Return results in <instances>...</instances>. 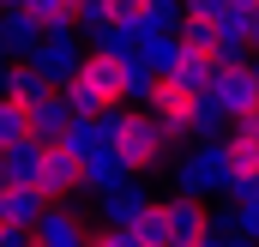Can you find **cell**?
<instances>
[{"mask_svg":"<svg viewBox=\"0 0 259 247\" xmlns=\"http://www.w3.org/2000/svg\"><path fill=\"white\" fill-rule=\"evenodd\" d=\"M115 151L133 163V175H151L163 157H169V127L157 121L151 109H121V133H115Z\"/></svg>","mask_w":259,"mask_h":247,"instance_id":"6da1fadb","label":"cell"},{"mask_svg":"<svg viewBox=\"0 0 259 247\" xmlns=\"http://www.w3.org/2000/svg\"><path fill=\"white\" fill-rule=\"evenodd\" d=\"M175 187L199 193V199L229 193V145L223 139H193V151H181V163H175Z\"/></svg>","mask_w":259,"mask_h":247,"instance_id":"7a4b0ae2","label":"cell"},{"mask_svg":"<svg viewBox=\"0 0 259 247\" xmlns=\"http://www.w3.org/2000/svg\"><path fill=\"white\" fill-rule=\"evenodd\" d=\"M24 61L36 66L42 85H66V78L78 72V61H84V43H78V30H42Z\"/></svg>","mask_w":259,"mask_h":247,"instance_id":"3957f363","label":"cell"},{"mask_svg":"<svg viewBox=\"0 0 259 247\" xmlns=\"http://www.w3.org/2000/svg\"><path fill=\"white\" fill-rule=\"evenodd\" d=\"M163 217H169V247H211V211L199 193H181L163 199Z\"/></svg>","mask_w":259,"mask_h":247,"instance_id":"277c9868","label":"cell"},{"mask_svg":"<svg viewBox=\"0 0 259 247\" xmlns=\"http://www.w3.org/2000/svg\"><path fill=\"white\" fill-rule=\"evenodd\" d=\"M36 187H42L49 199L78 193V187H84V157H78L66 139H49V145H42V181H36Z\"/></svg>","mask_w":259,"mask_h":247,"instance_id":"5b68a950","label":"cell"},{"mask_svg":"<svg viewBox=\"0 0 259 247\" xmlns=\"http://www.w3.org/2000/svg\"><path fill=\"white\" fill-rule=\"evenodd\" d=\"M97 247H169V217H163V199H151L133 223H121V229H103L97 235Z\"/></svg>","mask_w":259,"mask_h":247,"instance_id":"8992f818","label":"cell"},{"mask_svg":"<svg viewBox=\"0 0 259 247\" xmlns=\"http://www.w3.org/2000/svg\"><path fill=\"white\" fill-rule=\"evenodd\" d=\"M30 241L36 247H84V217H78L66 199H49L42 217L30 223Z\"/></svg>","mask_w":259,"mask_h":247,"instance_id":"52a82bcc","label":"cell"},{"mask_svg":"<svg viewBox=\"0 0 259 247\" xmlns=\"http://www.w3.org/2000/svg\"><path fill=\"white\" fill-rule=\"evenodd\" d=\"M193 97H199V91H187V85H181V78H169V72H163V78H157V91H151V103H145V109H151V115H157V121L169 127V139H187V121H193Z\"/></svg>","mask_w":259,"mask_h":247,"instance_id":"ba28073f","label":"cell"},{"mask_svg":"<svg viewBox=\"0 0 259 247\" xmlns=\"http://www.w3.org/2000/svg\"><path fill=\"white\" fill-rule=\"evenodd\" d=\"M211 97L229 109V121H235V115H247V109H259L253 61H223V66H217V85H211Z\"/></svg>","mask_w":259,"mask_h":247,"instance_id":"9c48e42d","label":"cell"},{"mask_svg":"<svg viewBox=\"0 0 259 247\" xmlns=\"http://www.w3.org/2000/svg\"><path fill=\"white\" fill-rule=\"evenodd\" d=\"M78 121V109H72V97H66L61 85H49L36 103H30V133L49 145V139H66V127Z\"/></svg>","mask_w":259,"mask_h":247,"instance_id":"30bf717a","label":"cell"},{"mask_svg":"<svg viewBox=\"0 0 259 247\" xmlns=\"http://www.w3.org/2000/svg\"><path fill=\"white\" fill-rule=\"evenodd\" d=\"M42 36V18L24 6V0H6L0 6V55H30Z\"/></svg>","mask_w":259,"mask_h":247,"instance_id":"8fae6325","label":"cell"},{"mask_svg":"<svg viewBox=\"0 0 259 247\" xmlns=\"http://www.w3.org/2000/svg\"><path fill=\"white\" fill-rule=\"evenodd\" d=\"M0 181H12V187H36L42 181V139L36 133L0 145Z\"/></svg>","mask_w":259,"mask_h":247,"instance_id":"7c38bea8","label":"cell"},{"mask_svg":"<svg viewBox=\"0 0 259 247\" xmlns=\"http://www.w3.org/2000/svg\"><path fill=\"white\" fill-rule=\"evenodd\" d=\"M121 181H133V163L115 151V145H103V151H84V193H115Z\"/></svg>","mask_w":259,"mask_h":247,"instance_id":"4fadbf2b","label":"cell"},{"mask_svg":"<svg viewBox=\"0 0 259 247\" xmlns=\"http://www.w3.org/2000/svg\"><path fill=\"white\" fill-rule=\"evenodd\" d=\"M145 205H151V187H145V175H133V181H121L115 193H103V199H97V217H103L109 229H121V223H133Z\"/></svg>","mask_w":259,"mask_h":247,"instance_id":"5bb4252c","label":"cell"},{"mask_svg":"<svg viewBox=\"0 0 259 247\" xmlns=\"http://www.w3.org/2000/svg\"><path fill=\"white\" fill-rule=\"evenodd\" d=\"M42 205H49L42 187H12V181H0V223H6V229H30V223L42 217Z\"/></svg>","mask_w":259,"mask_h":247,"instance_id":"9a60e30c","label":"cell"},{"mask_svg":"<svg viewBox=\"0 0 259 247\" xmlns=\"http://www.w3.org/2000/svg\"><path fill=\"white\" fill-rule=\"evenodd\" d=\"M217 55L211 49H193V43H181V55H175V66H169V78H181L187 91H211L217 85Z\"/></svg>","mask_w":259,"mask_h":247,"instance_id":"2e32d148","label":"cell"},{"mask_svg":"<svg viewBox=\"0 0 259 247\" xmlns=\"http://www.w3.org/2000/svg\"><path fill=\"white\" fill-rule=\"evenodd\" d=\"M139 30H145V18H109V24H97V30H91V49H103V55H121V61H127L133 49H139Z\"/></svg>","mask_w":259,"mask_h":247,"instance_id":"e0dca14e","label":"cell"},{"mask_svg":"<svg viewBox=\"0 0 259 247\" xmlns=\"http://www.w3.org/2000/svg\"><path fill=\"white\" fill-rule=\"evenodd\" d=\"M157 78H163V72H157V66L145 61L139 49H133L127 61H121V85H127V103H133V109H145V103H151V91H157Z\"/></svg>","mask_w":259,"mask_h":247,"instance_id":"ac0fdd59","label":"cell"},{"mask_svg":"<svg viewBox=\"0 0 259 247\" xmlns=\"http://www.w3.org/2000/svg\"><path fill=\"white\" fill-rule=\"evenodd\" d=\"M229 133V109L211 97V91H199L193 97V121H187V139H223Z\"/></svg>","mask_w":259,"mask_h":247,"instance_id":"d6986e66","label":"cell"},{"mask_svg":"<svg viewBox=\"0 0 259 247\" xmlns=\"http://www.w3.org/2000/svg\"><path fill=\"white\" fill-rule=\"evenodd\" d=\"M139 55L157 66V72H169L175 55H181V30H157V24H145V30H139Z\"/></svg>","mask_w":259,"mask_h":247,"instance_id":"ffe728a7","label":"cell"},{"mask_svg":"<svg viewBox=\"0 0 259 247\" xmlns=\"http://www.w3.org/2000/svg\"><path fill=\"white\" fill-rule=\"evenodd\" d=\"M36 18H42V30H78V0H24Z\"/></svg>","mask_w":259,"mask_h":247,"instance_id":"44dd1931","label":"cell"},{"mask_svg":"<svg viewBox=\"0 0 259 247\" xmlns=\"http://www.w3.org/2000/svg\"><path fill=\"white\" fill-rule=\"evenodd\" d=\"M211 55H217V61H247V55H253V36H247V30H235V24H217Z\"/></svg>","mask_w":259,"mask_h":247,"instance_id":"7402d4cb","label":"cell"},{"mask_svg":"<svg viewBox=\"0 0 259 247\" xmlns=\"http://www.w3.org/2000/svg\"><path fill=\"white\" fill-rule=\"evenodd\" d=\"M12 139H30V103L0 97V145H12Z\"/></svg>","mask_w":259,"mask_h":247,"instance_id":"603a6c76","label":"cell"},{"mask_svg":"<svg viewBox=\"0 0 259 247\" xmlns=\"http://www.w3.org/2000/svg\"><path fill=\"white\" fill-rule=\"evenodd\" d=\"M145 24H157V30H181V18H187V0H145V12H139Z\"/></svg>","mask_w":259,"mask_h":247,"instance_id":"cb8c5ba5","label":"cell"},{"mask_svg":"<svg viewBox=\"0 0 259 247\" xmlns=\"http://www.w3.org/2000/svg\"><path fill=\"white\" fill-rule=\"evenodd\" d=\"M115 18V0H78V30H97Z\"/></svg>","mask_w":259,"mask_h":247,"instance_id":"d4e9b609","label":"cell"},{"mask_svg":"<svg viewBox=\"0 0 259 247\" xmlns=\"http://www.w3.org/2000/svg\"><path fill=\"white\" fill-rule=\"evenodd\" d=\"M235 229L247 241H259V199H235Z\"/></svg>","mask_w":259,"mask_h":247,"instance_id":"484cf974","label":"cell"},{"mask_svg":"<svg viewBox=\"0 0 259 247\" xmlns=\"http://www.w3.org/2000/svg\"><path fill=\"white\" fill-rule=\"evenodd\" d=\"M247 36H253V55H259V12H253V24H247Z\"/></svg>","mask_w":259,"mask_h":247,"instance_id":"4316f807","label":"cell"},{"mask_svg":"<svg viewBox=\"0 0 259 247\" xmlns=\"http://www.w3.org/2000/svg\"><path fill=\"white\" fill-rule=\"evenodd\" d=\"M253 85H259V61H253Z\"/></svg>","mask_w":259,"mask_h":247,"instance_id":"83f0119b","label":"cell"}]
</instances>
